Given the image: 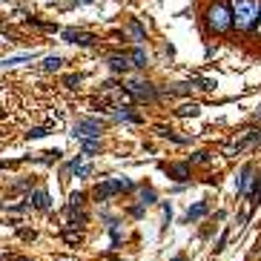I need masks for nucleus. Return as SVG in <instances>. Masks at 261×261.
I'll use <instances>...</instances> for the list:
<instances>
[{"instance_id": "nucleus-12", "label": "nucleus", "mask_w": 261, "mask_h": 261, "mask_svg": "<svg viewBox=\"0 0 261 261\" xmlns=\"http://www.w3.org/2000/svg\"><path fill=\"white\" fill-rule=\"evenodd\" d=\"M207 213H210V204H207V201H195V204L187 210V216H184V224H195V221H198V218H204Z\"/></svg>"}, {"instance_id": "nucleus-10", "label": "nucleus", "mask_w": 261, "mask_h": 261, "mask_svg": "<svg viewBox=\"0 0 261 261\" xmlns=\"http://www.w3.org/2000/svg\"><path fill=\"white\" fill-rule=\"evenodd\" d=\"M29 204L35 210H40V213H49V210H52V198H49L46 189H35V192L29 195Z\"/></svg>"}, {"instance_id": "nucleus-28", "label": "nucleus", "mask_w": 261, "mask_h": 261, "mask_svg": "<svg viewBox=\"0 0 261 261\" xmlns=\"http://www.w3.org/2000/svg\"><path fill=\"white\" fill-rule=\"evenodd\" d=\"M192 92V83H172L170 86V95H189Z\"/></svg>"}, {"instance_id": "nucleus-15", "label": "nucleus", "mask_w": 261, "mask_h": 261, "mask_svg": "<svg viewBox=\"0 0 261 261\" xmlns=\"http://www.w3.org/2000/svg\"><path fill=\"white\" fill-rule=\"evenodd\" d=\"M126 32H129V37H132L135 43H144V40H146V29L141 26V20H135V18L126 23Z\"/></svg>"}, {"instance_id": "nucleus-18", "label": "nucleus", "mask_w": 261, "mask_h": 261, "mask_svg": "<svg viewBox=\"0 0 261 261\" xmlns=\"http://www.w3.org/2000/svg\"><path fill=\"white\" fill-rule=\"evenodd\" d=\"M37 52H23V55H12V58H6V61L0 63L3 69H9V66H18V63H26V61H35Z\"/></svg>"}, {"instance_id": "nucleus-6", "label": "nucleus", "mask_w": 261, "mask_h": 261, "mask_svg": "<svg viewBox=\"0 0 261 261\" xmlns=\"http://www.w3.org/2000/svg\"><path fill=\"white\" fill-rule=\"evenodd\" d=\"M124 89L129 92L135 100H158V89H155L149 81H141V78H135V81H126Z\"/></svg>"}, {"instance_id": "nucleus-29", "label": "nucleus", "mask_w": 261, "mask_h": 261, "mask_svg": "<svg viewBox=\"0 0 261 261\" xmlns=\"http://www.w3.org/2000/svg\"><path fill=\"white\" fill-rule=\"evenodd\" d=\"M63 86H66V89H78V86H81V75H66V78H63Z\"/></svg>"}, {"instance_id": "nucleus-19", "label": "nucleus", "mask_w": 261, "mask_h": 261, "mask_svg": "<svg viewBox=\"0 0 261 261\" xmlns=\"http://www.w3.org/2000/svg\"><path fill=\"white\" fill-rule=\"evenodd\" d=\"M61 149H49V152H40V155H32L29 161H35V164H55V161H61Z\"/></svg>"}, {"instance_id": "nucleus-4", "label": "nucleus", "mask_w": 261, "mask_h": 261, "mask_svg": "<svg viewBox=\"0 0 261 261\" xmlns=\"http://www.w3.org/2000/svg\"><path fill=\"white\" fill-rule=\"evenodd\" d=\"M100 132H103V124H100L98 118H75L72 138H78V141H92V138H100Z\"/></svg>"}, {"instance_id": "nucleus-27", "label": "nucleus", "mask_w": 261, "mask_h": 261, "mask_svg": "<svg viewBox=\"0 0 261 261\" xmlns=\"http://www.w3.org/2000/svg\"><path fill=\"white\" fill-rule=\"evenodd\" d=\"M210 161H213V155L207 149H198L195 155H189V164H210Z\"/></svg>"}, {"instance_id": "nucleus-11", "label": "nucleus", "mask_w": 261, "mask_h": 261, "mask_svg": "<svg viewBox=\"0 0 261 261\" xmlns=\"http://www.w3.org/2000/svg\"><path fill=\"white\" fill-rule=\"evenodd\" d=\"M107 63H109V69L115 75H124V72H129V66H132V61H129V55H109L107 58Z\"/></svg>"}, {"instance_id": "nucleus-33", "label": "nucleus", "mask_w": 261, "mask_h": 261, "mask_svg": "<svg viewBox=\"0 0 261 261\" xmlns=\"http://www.w3.org/2000/svg\"><path fill=\"white\" fill-rule=\"evenodd\" d=\"M75 175H78V178H86V175H92V164H81V167L75 170Z\"/></svg>"}, {"instance_id": "nucleus-34", "label": "nucleus", "mask_w": 261, "mask_h": 261, "mask_svg": "<svg viewBox=\"0 0 261 261\" xmlns=\"http://www.w3.org/2000/svg\"><path fill=\"white\" fill-rule=\"evenodd\" d=\"M18 235L23 238V241H35V238H37V233H35V230H18Z\"/></svg>"}, {"instance_id": "nucleus-8", "label": "nucleus", "mask_w": 261, "mask_h": 261, "mask_svg": "<svg viewBox=\"0 0 261 261\" xmlns=\"http://www.w3.org/2000/svg\"><path fill=\"white\" fill-rule=\"evenodd\" d=\"M63 37H66V43H78V46H95L98 43V37L95 35H89V32H78V29H66Z\"/></svg>"}, {"instance_id": "nucleus-16", "label": "nucleus", "mask_w": 261, "mask_h": 261, "mask_svg": "<svg viewBox=\"0 0 261 261\" xmlns=\"http://www.w3.org/2000/svg\"><path fill=\"white\" fill-rule=\"evenodd\" d=\"M129 61H132V66H135V69H146V66H149V55L138 46V49H132V52H129Z\"/></svg>"}, {"instance_id": "nucleus-17", "label": "nucleus", "mask_w": 261, "mask_h": 261, "mask_svg": "<svg viewBox=\"0 0 261 261\" xmlns=\"http://www.w3.org/2000/svg\"><path fill=\"white\" fill-rule=\"evenodd\" d=\"M155 132H158L161 138H167V141H172V144H189V138L175 135V132H172L170 126H164V124H158V126H155Z\"/></svg>"}, {"instance_id": "nucleus-22", "label": "nucleus", "mask_w": 261, "mask_h": 261, "mask_svg": "<svg viewBox=\"0 0 261 261\" xmlns=\"http://www.w3.org/2000/svg\"><path fill=\"white\" fill-rule=\"evenodd\" d=\"M98 152H100V138L81 141V155H98Z\"/></svg>"}, {"instance_id": "nucleus-37", "label": "nucleus", "mask_w": 261, "mask_h": 261, "mask_svg": "<svg viewBox=\"0 0 261 261\" xmlns=\"http://www.w3.org/2000/svg\"><path fill=\"white\" fill-rule=\"evenodd\" d=\"M172 261H187V255H184V252H178V255H175Z\"/></svg>"}, {"instance_id": "nucleus-23", "label": "nucleus", "mask_w": 261, "mask_h": 261, "mask_svg": "<svg viewBox=\"0 0 261 261\" xmlns=\"http://www.w3.org/2000/svg\"><path fill=\"white\" fill-rule=\"evenodd\" d=\"M83 201H86L83 192H72V195H69V204H66V213H78V210L83 207Z\"/></svg>"}, {"instance_id": "nucleus-40", "label": "nucleus", "mask_w": 261, "mask_h": 261, "mask_svg": "<svg viewBox=\"0 0 261 261\" xmlns=\"http://www.w3.org/2000/svg\"><path fill=\"white\" fill-rule=\"evenodd\" d=\"M61 261H69V258H61Z\"/></svg>"}, {"instance_id": "nucleus-38", "label": "nucleus", "mask_w": 261, "mask_h": 261, "mask_svg": "<svg viewBox=\"0 0 261 261\" xmlns=\"http://www.w3.org/2000/svg\"><path fill=\"white\" fill-rule=\"evenodd\" d=\"M15 261H32V258H26V255H18V258H15Z\"/></svg>"}, {"instance_id": "nucleus-2", "label": "nucleus", "mask_w": 261, "mask_h": 261, "mask_svg": "<svg viewBox=\"0 0 261 261\" xmlns=\"http://www.w3.org/2000/svg\"><path fill=\"white\" fill-rule=\"evenodd\" d=\"M207 29L213 35H224L233 29V9H230L227 0H218L207 9Z\"/></svg>"}, {"instance_id": "nucleus-36", "label": "nucleus", "mask_w": 261, "mask_h": 261, "mask_svg": "<svg viewBox=\"0 0 261 261\" xmlns=\"http://www.w3.org/2000/svg\"><path fill=\"white\" fill-rule=\"evenodd\" d=\"M255 35H261V15H258V23H255V29H252Z\"/></svg>"}, {"instance_id": "nucleus-32", "label": "nucleus", "mask_w": 261, "mask_h": 261, "mask_svg": "<svg viewBox=\"0 0 261 261\" xmlns=\"http://www.w3.org/2000/svg\"><path fill=\"white\" fill-rule=\"evenodd\" d=\"M227 238H230V230H224V233L218 235V241H216V252H221L227 247Z\"/></svg>"}, {"instance_id": "nucleus-30", "label": "nucleus", "mask_w": 261, "mask_h": 261, "mask_svg": "<svg viewBox=\"0 0 261 261\" xmlns=\"http://www.w3.org/2000/svg\"><path fill=\"white\" fill-rule=\"evenodd\" d=\"M192 81L198 83V89H204V92H213V89H216V81H210V78H192Z\"/></svg>"}, {"instance_id": "nucleus-41", "label": "nucleus", "mask_w": 261, "mask_h": 261, "mask_svg": "<svg viewBox=\"0 0 261 261\" xmlns=\"http://www.w3.org/2000/svg\"><path fill=\"white\" fill-rule=\"evenodd\" d=\"M0 46H3V40H0Z\"/></svg>"}, {"instance_id": "nucleus-14", "label": "nucleus", "mask_w": 261, "mask_h": 261, "mask_svg": "<svg viewBox=\"0 0 261 261\" xmlns=\"http://www.w3.org/2000/svg\"><path fill=\"white\" fill-rule=\"evenodd\" d=\"M138 204H144V207H152V204H158V192H155L152 187L141 184V187H138Z\"/></svg>"}, {"instance_id": "nucleus-5", "label": "nucleus", "mask_w": 261, "mask_h": 261, "mask_svg": "<svg viewBox=\"0 0 261 261\" xmlns=\"http://www.w3.org/2000/svg\"><path fill=\"white\" fill-rule=\"evenodd\" d=\"M258 141H261V129H255V126H252V129H244L233 144H227L224 152L227 155H241V152H247V149H252Z\"/></svg>"}, {"instance_id": "nucleus-21", "label": "nucleus", "mask_w": 261, "mask_h": 261, "mask_svg": "<svg viewBox=\"0 0 261 261\" xmlns=\"http://www.w3.org/2000/svg\"><path fill=\"white\" fill-rule=\"evenodd\" d=\"M175 115L178 118H195V115H201V107L198 103H181V107L175 109Z\"/></svg>"}, {"instance_id": "nucleus-35", "label": "nucleus", "mask_w": 261, "mask_h": 261, "mask_svg": "<svg viewBox=\"0 0 261 261\" xmlns=\"http://www.w3.org/2000/svg\"><path fill=\"white\" fill-rule=\"evenodd\" d=\"M12 189H15V192H20V189H32V181H18Z\"/></svg>"}, {"instance_id": "nucleus-13", "label": "nucleus", "mask_w": 261, "mask_h": 261, "mask_svg": "<svg viewBox=\"0 0 261 261\" xmlns=\"http://www.w3.org/2000/svg\"><path fill=\"white\" fill-rule=\"evenodd\" d=\"M112 121H129V124H141V115H135L132 109H126V107H112Z\"/></svg>"}, {"instance_id": "nucleus-3", "label": "nucleus", "mask_w": 261, "mask_h": 261, "mask_svg": "<svg viewBox=\"0 0 261 261\" xmlns=\"http://www.w3.org/2000/svg\"><path fill=\"white\" fill-rule=\"evenodd\" d=\"M129 189H138L129 178H107L92 189V198L95 201H109V198H115V195H121V192H129Z\"/></svg>"}, {"instance_id": "nucleus-25", "label": "nucleus", "mask_w": 261, "mask_h": 261, "mask_svg": "<svg viewBox=\"0 0 261 261\" xmlns=\"http://www.w3.org/2000/svg\"><path fill=\"white\" fill-rule=\"evenodd\" d=\"M61 238H63L66 244H72V247H81V244H83V235H81V233H75V230H63Z\"/></svg>"}, {"instance_id": "nucleus-20", "label": "nucleus", "mask_w": 261, "mask_h": 261, "mask_svg": "<svg viewBox=\"0 0 261 261\" xmlns=\"http://www.w3.org/2000/svg\"><path fill=\"white\" fill-rule=\"evenodd\" d=\"M109 227V235H112V247H121V241H124V224L121 221H112Z\"/></svg>"}, {"instance_id": "nucleus-31", "label": "nucleus", "mask_w": 261, "mask_h": 261, "mask_svg": "<svg viewBox=\"0 0 261 261\" xmlns=\"http://www.w3.org/2000/svg\"><path fill=\"white\" fill-rule=\"evenodd\" d=\"M144 213H146L144 204H132V207H129V216L132 218H144Z\"/></svg>"}, {"instance_id": "nucleus-1", "label": "nucleus", "mask_w": 261, "mask_h": 261, "mask_svg": "<svg viewBox=\"0 0 261 261\" xmlns=\"http://www.w3.org/2000/svg\"><path fill=\"white\" fill-rule=\"evenodd\" d=\"M230 9H233V26L238 32H252L255 29L261 15L258 0H230Z\"/></svg>"}, {"instance_id": "nucleus-39", "label": "nucleus", "mask_w": 261, "mask_h": 261, "mask_svg": "<svg viewBox=\"0 0 261 261\" xmlns=\"http://www.w3.org/2000/svg\"><path fill=\"white\" fill-rule=\"evenodd\" d=\"M0 261H9V258H6V255H0Z\"/></svg>"}, {"instance_id": "nucleus-7", "label": "nucleus", "mask_w": 261, "mask_h": 261, "mask_svg": "<svg viewBox=\"0 0 261 261\" xmlns=\"http://www.w3.org/2000/svg\"><path fill=\"white\" fill-rule=\"evenodd\" d=\"M255 178H258L255 167H252V164H244V170L238 172V178H235V192L244 195V198H250L252 187H255Z\"/></svg>"}, {"instance_id": "nucleus-9", "label": "nucleus", "mask_w": 261, "mask_h": 261, "mask_svg": "<svg viewBox=\"0 0 261 261\" xmlns=\"http://www.w3.org/2000/svg\"><path fill=\"white\" fill-rule=\"evenodd\" d=\"M167 175H170L172 181H178V184H187V181L192 178V170H189V164H170V167H167Z\"/></svg>"}, {"instance_id": "nucleus-26", "label": "nucleus", "mask_w": 261, "mask_h": 261, "mask_svg": "<svg viewBox=\"0 0 261 261\" xmlns=\"http://www.w3.org/2000/svg\"><path fill=\"white\" fill-rule=\"evenodd\" d=\"M46 135H49V126H32L26 132L29 141H37V138H46Z\"/></svg>"}, {"instance_id": "nucleus-24", "label": "nucleus", "mask_w": 261, "mask_h": 261, "mask_svg": "<svg viewBox=\"0 0 261 261\" xmlns=\"http://www.w3.org/2000/svg\"><path fill=\"white\" fill-rule=\"evenodd\" d=\"M40 66H43L46 72H55V69H61V66H63V58H61V55H49V58H43Z\"/></svg>"}]
</instances>
